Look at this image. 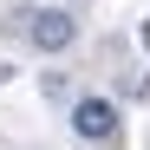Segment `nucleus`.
Masks as SVG:
<instances>
[{
  "label": "nucleus",
  "mask_w": 150,
  "mask_h": 150,
  "mask_svg": "<svg viewBox=\"0 0 150 150\" xmlns=\"http://www.w3.org/2000/svg\"><path fill=\"white\" fill-rule=\"evenodd\" d=\"M72 131H79L85 144H111L124 124H117V105L111 98H79V105H72Z\"/></svg>",
  "instance_id": "f257e3e1"
},
{
  "label": "nucleus",
  "mask_w": 150,
  "mask_h": 150,
  "mask_svg": "<svg viewBox=\"0 0 150 150\" xmlns=\"http://www.w3.org/2000/svg\"><path fill=\"white\" fill-rule=\"evenodd\" d=\"M72 39H79L72 7H46V13H33V46H39V52H65Z\"/></svg>",
  "instance_id": "f03ea898"
},
{
  "label": "nucleus",
  "mask_w": 150,
  "mask_h": 150,
  "mask_svg": "<svg viewBox=\"0 0 150 150\" xmlns=\"http://www.w3.org/2000/svg\"><path fill=\"white\" fill-rule=\"evenodd\" d=\"M65 7H79V0H65Z\"/></svg>",
  "instance_id": "7ed1b4c3"
}]
</instances>
